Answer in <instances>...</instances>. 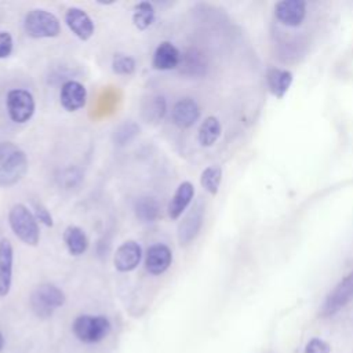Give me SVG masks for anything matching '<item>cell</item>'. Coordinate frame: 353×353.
I'll return each instance as SVG.
<instances>
[{
	"label": "cell",
	"mask_w": 353,
	"mask_h": 353,
	"mask_svg": "<svg viewBox=\"0 0 353 353\" xmlns=\"http://www.w3.org/2000/svg\"><path fill=\"white\" fill-rule=\"evenodd\" d=\"M203 210L204 208L197 204L189 214H186V216L178 225L176 237H178L179 245H182V247L189 245L199 234V232L203 226V218H204Z\"/></svg>",
	"instance_id": "obj_13"
},
{
	"label": "cell",
	"mask_w": 353,
	"mask_h": 353,
	"mask_svg": "<svg viewBox=\"0 0 353 353\" xmlns=\"http://www.w3.org/2000/svg\"><path fill=\"white\" fill-rule=\"evenodd\" d=\"M23 29L33 39H52L61 33L59 19L43 8L30 10L23 19Z\"/></svg>",
	"instance_id": "obj_2"
},
{
	"label": "cell",
	"mask_w": 353,
	"mask_h": 353,
	"mask_svg": "<svg viewBox=\"0 0 353 353\" xmlns=\"http://www.w3.org/2000/svg\"><path fill=\"white\" fill-rule=\"evenodd\" d=\"M167 113V101L163 95L152 94L141 103V116L146 123H159Z\"/></svg>",
	"instance_id": "obj_18"
},
{
	"label": "cell",
	"mask_w": 353,
	"mask_h": 353,
	"mask_svg": "<svg viewBox=\"0 0 353 353\" xmlns=\"http://www.w3.org/2000/svg\"><path fill=\"white\" fill-rule=\"evenodd\" d=\"M134 211H135L137 218L142 223H152L157 219L159 212H160V207H159V203L154 197L143 196V197H139L135 201Z\"/></svg>",
	"instance_id": "obj_23"
},
{
	"label": "cell",
	"mask_w": 353,
	"mask_h": 353,
	"mask_svg": "<svg viewBox=\"0 0 353 353\" xmlns=\"http://www.w3.org/2000/svg\"><path fill=\"white\" fill-rule=\"evenodd\" d=\"M172 262V251L163 243L152 244L145 254V269L153 274H163Z\"/></svg>",
	"instance_id": "obj_10"
},
{
	"label": "cell",
	"mask_w": 353,
	"mask_h": 353,
	"mask_svg": "<svg viewBox=\"0 0 353 353\" xmlns=\"http://www.w3.org/2000/svg\"><path fill=\"white\" fill-rule=\"evenodd\" d=\"M139 134V125L132 120H124L120 123L113 132V142L117 146L130 145Z\"/></svg>",
	"instance_id": "obj_25"
},
{
	"label": "cell",
	"mask_w": 353,
	"mask_h": 353,
	"mask_svg": "<svg viewBox=\"0 0 353 353\" xmlns=\"http://www.w3.org/2000/svg\"><path fill=\"white\" fill-rule=\"evenodd\" d=\"M18 150V146L12 142H0V165L14 153Z\"/></svg>",
	"instance_id": "obj_31"
},
{
	"label": "cell",
	"mask_w": 353,
	"mask_h": 353,
	"mask_svg": "<svg viewBox=\"0 0 353 353\" xmlns=\"http://www.w3.org/2000/svg\"><path fill=\"white\" fill-rule=\"evenodd\" d=\"M65 22L70 32L83 41L90 40L94 36L95 25L91 17L79 7H70L65 12Z\"/></svg>",
	"instance_id": "obj_8"
},
{
	"label": "cell",
	"mask_w": 353,
	"mask_h": 353,
	"mask_svg": "<svg viewBox=\"0 0 353 353\" xmlns=\"http://www.w3.org/2000/svg\"><path fill=\"white\" fill-rule=\"evenodd\" d=\"M137 68V62L135 59L128 55V54H114L113 59H112V70L116 74H121V76H128L131 73H134Z\"/></svg>",
	"instance_id": "obj_27"
},
{
	"label": "cell",
	"mask_w": 353,
	"mask_h": 353,
	"mask_svg": "<svg viewBox=\"0 0 353 353\" xmlns=\"http://www.w3.org/2000/svg\"><path fill=\"white\" fill-rule=\"evenodd\" d=\"M154 7L149 1H139L134 7L132 23L138 30H146L154 21Z\"/></svg>",
	"instance_id": "obj_24"
},
{
	"label": "cell",
	"mask_w": 353,
	"mask_h": 353,
	"mask_svg": "<svg viewBox=\"0 0 353 353\" xmlns=\"http://www.w3.org/2000/svg\"><path fill=\"white\" fill-rule=\"evenodd\" d=\"M6 106L8 117L17 124L28 123L33 117L36 109L33 95L23 88L10 90L6 97Z\"/></svg>",
	"instance_id": "obj_5"
},
{
	"label": "cell",
	"mask_w": 353,
	"mask_h": 353,
	"mask_svg": "<svg viewBox=\"0 0 353 353\" xmlns=\"http://www.w3.org/2000/svg\"><path fill=\"white\" fill-rule=\"evenodd\" d=\"M76 338L84 343H97L110 332V321L105 316L81 314L72 325Z\"/></svg>",
	"instance_id": "obj_4"
},
{
	"label": "cell",
	"mask_w": 353,
	"mask_h": 353,
	"mask_svg": "<svg viewBox=\"0 0 353 353\" xmlns=\"http://www.w3.org/2000/svg\"><path fill=\"white\" fill-rule=\"evenodd\" d=\"M65 294L55 284L44 283L30 294V307L37 317L47 319L65 303Z\"/></svg>",
	"instance_id": "obj_3"
},
{
	"label": "cell",
	"mask_w": 353,
	"mask_h": 353,
	"mask_svg": "<svg viewBox=\"0 0 353 353\" xmlns=\"http://www.w3.org/2000/svg\"><path fill=\"white\" fill-rule=\"evenodd\" d=\"M181 72L188 76H201L205 73L207 62L201 52L189 50L181 57Z\"/></svg>",
	"instance_id": "obj_22"
},
{
	"label": "cell",
	"mask_w": 353,
	"mask_h": 353,
	"mask_svg": "<svg viewBox=\"0 0 353 353\" xmlns=\"http://www.w3.org/2000/svg\"><path fill=\"white\" fill-rule=\"evenodd\" d=\"M66 250L73 256L83 255L88 248V239L84 230L76 225H69L62 234Z\"/></svg>",
	"instance_id": "obj_20"
},
{
	"label": "cell",
	"mask_w": 353,
	"mask_h": 353,
	"mask_svg": "<svg viewBox=\"0 0 353 353\" xmlns=\"http://www.w3.org/2000/svg\"><path fill=\"white\" fill-rule=\"evenodd\" d=\"M274 17L285 26H299L306 17V3L302 0H281L274 6Z\"/></svg>",
	"instance_id": "obj_11"
},
{
	"label": "cell",
	"mask_w": 353,
	"mask_h": 353,
	"mask_svg": "<svg viewBox=\"0 0 353 353\" xmlns=\"http://www.w3.org/2000/svg\"><path fill=\"white\" fill-rule=\"evenodd\" d=\"M303 353H331V347L327 342L320 338H312L306 346Z\"/></svg>",
	"instance_id": "obj_29"
},
{
	"label": "cell",
	"mask_w": 353,
	"mask_h": 353,
	"mask_svg": "<svg viewBox=\"0 0 353 353\" xmlns=\"http://www.w3.org/2000/svg\"><path fill=\"white\" fill-rule=\"evenodd\" d=\"M8 223L12 233L25 244L36 247L40 241V229L33 212L22 203L14 204L8 211Z\"/></svg>",
	"instance_id": "obj_1"
},
{
	"label": "cell",
	"mask_w": 353,
	"mask_h": 353,
	"mask_svg": "<svg viewBox=\"0 0 353 353\" xmlns=\"http://www.w3.org/2000/svg\"><path fill=\"white\" fill-rule=\"evenodd\" d=\"M3 346H4V338H3V335H1V332H0V350L3 349Z\"/></svg>",
	"instance_id": "obj_32"
},
{
	"label": "cell",
	"mask_w": 353,
	"mask_h": 353,
	"mask_svg": "<svg viewBox=\"0 0 353 353\" xmlns=\"http://www.w3.org/2000/svg\"><path fill=\"white\" fill-rule=\"evenodd\" d=\"M222 182V168L219 165H208L200 175V183L210 194H216Z\"/></svg>",
	"instance_id": "obj_26"
},
{
	"label": "cell",
	"mask_w": 353,
	"mask_h": 353,
	"mask_svg": "<svg viewBox=\"0 0 353 353\" xmlns=\"http://www.w3.org/2000/svg\"><path fill=\"white\" fill-rule=\"evenodd\" d=\"M14 47L12 36L7 30H0V59L11 55Z\"/></svg>",
	"instance_id": "obj_30"
},
{
	"label": "cell",
	"mask_w": 353,
	"mask_h": 353,
	"mask_svg": "<svg viewBox=\"0 0 353 353\" xmlns=\"http://www.w3.org/2000/svg\"><path fill=\"white\" fill-rule=\"evenodd\" d=\"M292 79H294L292 73L285 69L270 68L266 73L268 87L270 90V92L277 98H283L287 94V91L291 87Z\"/></svg>",
	"instance_id": "obj_19"
},
{
	"label": "cell",
	"mask_w": 353,
	"mask_h": 353,
	"mask_svg": "<svg viewBox=\"0 0 353 353\" xmlns=\"http://www.w3.org/2000/svg\"><path fill=\"white\" fill-rule=\"evenodd\" d=\"M141 259H142L141 245L134 240H127L117 247L113 256V265L116 270L121 273H127L137 269Z\"/></svg>",
	"instance_id": "obj_9"
},
{
	"label": "cell",
	"mask_w": 353,
	"mask_h": 353,
	"mask_svg": "<svg viewBox=\"0 0 353 353\" xmlns=\"http://www.w3.org/2000/svg\"><path fill=\"white\" fill-rule=\"evenodd\" d=\"M28 156L18 149L0 165V188H8L18 183L28 172Z\"/></svg>",
	"instance_id": "obj_7"
},
{
	"label": "cell",
	"mask_w": 353,
	"mask_h": 353,
	"mask_svg": "<svg viewBox=\"0 0 353 353\" xmlns=\"http://www.w3.org/2000/svg\"><path fill=\"white\" fill-rule=\"evenodd\" d=\"M200 117V108L192 98H182L172 106L171 119L179 128L192 127Z\"/></svg>",
	"instance_id": "obj_15"
},
{
	"label": "cell",
	"mask_w": 353,
	"mask_h": 353,
	"mask_svg": "<svg viewBox=\"0 0 353 353\" xmlns=\"http://www.w3.org/2000/svg\"><path fill=\"white\" fill-rule=\"evenodd\" d=\"M221 132H222L221 121L215 116H208L201 121L199 127V132H197L199 143L204 148H210L218 141V138L221 137Z\"/></svg>",
	"instance_id": "obj_21"
},
{
	"label": "cell",
	"mask_w": 353,
	"mask_h": 353,
	"mask_svg": "<svg viewBox=\"0 0 353 353\" xmlns=\"http://www.w3.org/2000/svg\"><path fill=\"white\" fill-rule=\"evenodd\" d=\"M350 301H353V270L349 272L325 296L323 305L320 306L319 314L321 317H330L345 307Z\"/></svg>",
	"instance_id": "obj_6"
},
{
	"label": "cell",
	"mask_w": 353,
	"mask_h": 353,
	"mask_svg": "<svg viewBox=\"0 0 353 353\" xmlns=\"http://www.w3.org/2000/svg\"><path fill=\"white\" fill-rule=\"evenodd\" d=\"M33 215L34 218L41 222L46 226H54V219L51 212L47 210V207L41 203H33Z\"/></svg>",
	"instance_id": "obj_28"
},
{
	"label": "cell",
	"mask_w": 353,
	"mask_h": 353,
	"mask_svg": "<svg viewBox=\"0 0 353 353\" xmlns=\"http://www.w3.org/2000/svg\"><path fill=\"white\" fill-rule=\"evenodd\" d=\"M193 196H194L193 183L189 181L181 182L168 203V207H167L168 216L174 221L178 219L182 215V212L188 208V205L192 203Z\"/></svg>",
	"instance_id": "obj_17"
},
{
	"label": "cell",
	"mask_w": 353,
	"mask_h": 353,
	"mask_svg": "<svg viewBox=\"0 0 353 353\" xmlns=\"http://www.w3.org/2000/svg\"><path fill=\"white\" fill-rule=\"evenodd\" d=\"M14 248L8 239H0V296H7L12 283Z\"/></svg>",
	"instance_id": "obj_14"
},
{
	"label": "cell",
	"mask_w": 353,
	"mask_h": 353,
	"mask_svg": "<svg viewBox=\"0 0 353 353\" xmlns=\"http://www.w3.org/2000/svg\"><path fill=\"white\" fill-rule=\"evenodd\" d=\"M182 54L171 41H160L156 47L152 58V66L156 70L176 69L181 63Z\"/></svg>",
	"instance_id": "obj_16"
},
{
	"label": "cell",
	"mask_w": 353,
	"mask_h": 353,
	"mask_svg": "<svg viewBox=\"0 0 353 353\" xmlns=\"http://www.w3.org/2000/svg\"><path fill=\"white\" fill-rule=\"evenodd\" d=\"M59 101L65 110L76 112L85 106L87 90L84 84L77 80H68L62 84L59 91Z\"/></svg>",
	"instance_id": "obj_12"
}]
</instances>
